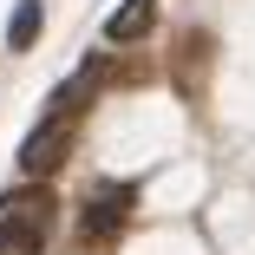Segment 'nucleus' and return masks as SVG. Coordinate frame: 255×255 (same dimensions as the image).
<instances>
[{
  "label": "nucleus",
  "instance_id": "nucleus-1",
  "mask_svg": "<svg viewBox=\"0 0 255 255\" xmlns=\"http://www.w3.org/2000/svg\"><path fill=\"white\" fill-rule=\"evenodd\" d=\"M46 223H53V196L46 190H13L0 203V255H39Z\"/></svg>",
  "mask_w": 255,
  "mask_h": 255
},
{
  "label": "nucleus",
  "instance_id": "nucleus-2",
  "mask_svg": "<svg viewBox=\"0 0 255 255\" xmlns=\"http://www.w3.org/2000/svg\"><path fill=\"white\" fill-rule=\"evenodd\" d=\"M66 144H72V125H66V112H53L46 125H33V137L20 144V164H26V177H53V170L66 164Z\"/></svg>",
  "mask_w": 255,
  "mask_h": 255
},
{
  "label": "nucleus",
  "instance_id": "nucleus-3",
  "mask_svg": "<svg viewBox=\"0 0 255 255\" xmlns=\"http://www.w3.org/2000/svg\"><path fill=\"white\" fill-rule=\"evenodd\" d=\"M131 203H137V190L131 183H98L92 190V203H85V229L105 242V236H118L125 229V216H131Z\"/></svg>",
  "mask_w": 255,
  "mask_h": 255
},
{
  "label": "nucleus",
  "instance_id": "nucleus-4",
  "mask_svg": "<svg viewBox=\"0 0 255 255\" xmlns=\"http://www.w3.org/2000/svg\"><path fill=\"white\" fill-rule=\"evenodd\" d=\"M150 20H157V0H125V7L105 20V39H112V46H131V39L150 33Z\"/></svg>",
  "mask_w": 255,
  "mask_h": 255
},
{
  "label": "nucleus",
  "instance_id": "nucleus-5",
  "mask_svg": "<svg viewBox=\"0 0 255 255\" xmlns=\"http://www.w3.org/2000/svg\"><path fill=\"white\" fill-rule=\"evenodd\" d=\"M39 0H20V7H13V20H7V46H13V53H26V46L39 39Z\"/></svg>",
  "mask_w": 255,
  "mask_h": 255
},
{
  "label": "nucleus",
  "instance_id": "nucleus-6",
  "mask_svg": "<svg viewBox=\"0 0 255 255\" xmlns=\"http://www.w3.org/2000/svg\"><path fill=\"white\" fill-rule=\"evenodd\" d=\"M98 79H105V66H85L72 85H59V112H66V105H85V92H98Z\"/></svg>",
  "mask_w": 255,
  "mask_h": 255
}]
</instances>
